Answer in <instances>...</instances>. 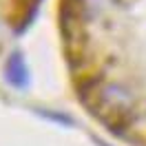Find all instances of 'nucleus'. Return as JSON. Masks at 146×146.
<instances>
[{"instance_id":"obj_1","label":"nucleus","mask_w":146,"mask_h":146,"mask_svg":"<svg viewBox=\"0 0 146 146\" xmlns=\"http://www.w3.org/2000/svg\"><path fill=\"white\" fill-rule=\"evenodd\" d=\"M5 73H7V80H9L11 86H16V89L27 86L29 73H27V66H25V60H22V55H20V53H13V55L9 58Z\"/></svg>"}]
</instances>
